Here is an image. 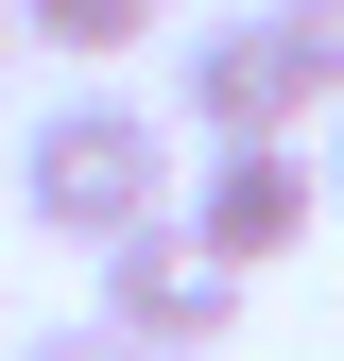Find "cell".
Listing matches in <instances>:
<instances>
[{
    "label": "cell",
    "mask_w": 344,
    "mask_h": 361,
    "mask_svg": "<svg viewBox=\"0 0 344 361\" xmlns=\"http://www.w3.org/2000/svg\"><path fill=\"white\" fill-rule=\"evenodd\" d=\"M172 121H190L207 155H224V138H310V121H327V86H310L293 0H224L190 52H172Z\"/></svg>",
    "instance_id": "obj_2"
},
{
    "label": "cell",
    "mask_w": 344,
    "mask_h": 361,
    "mask_svg": "<svg viewBox=\"0 0 344 361\" xmlns=\"http://www.w3.org/2000/svg\"><path fill=\"white\" fill-rule=\"evenodd\" d=\"M86 276H104V293H86V327H121L138 361H207V344L241 327V276L190 241V224H138V241H104Z\"/></svg>",
    "instance_id": "obj_3"
},
{
    "label": "cell",
    "mask_w": 344,
    "mask_h": 361,
    "mask_svg": "<svg viewBox=\"0 0 344 361\" xmlns=\"http://www.w3.org/2000/svg\"><path fill=\"white\" fill-rule=\"evenodd\" d=\"M293 35H310V86L344 104V0H293Z\"/></svg>",
    "instance_id": "obj_7"
},
{
    "label": "cell",
    "mask_w": 344,
    "mask_h": 361,
    "mask_svg": "<svg viewBox=\"0 0 344 361\" xmlns=\"http://www.w3.org/2000/svg\"><path fill=\"white\" fill-rule=\"evenodd\" d=\"M18 224L69 241V258L172 224V121L138 104V86H69V104H35V121H18Z\"/></svg>",
    "instance_id": "obj_1"
},
{
    "label": "cell",
    "mask_w": 344,
    "mask_h": 361,
    "mask_svg": "<svg viewBox=\"0 0 344 361\" xmlns=\"http://www.w3.org/2000/svg\"><path fill=\"white\" fill-rule=\"evenodd\" d=\"M172 224H190L224 276H276V258L327 224V172H310V138H224L207 172H172Z\"/></svg>",
    "instance_id": "obj_4"
},
{
    "label": "cell",
    "mask_w": 344,
    "mask_h": 361,
    "mask_svg": "<svg viewBox=\"0 0 344 361\" xmlns=\"http://www.w3.org/2000/svg\"><path fill=\"white\" fill-rule=\"evenodd\" d=\"M0 35H35V52H155V0H0Z\"/></svg>",
    "instance_id": "obj_5"
},
{
    "label": "cell",
    "mask_w": 344,
    "mask_h": 361,
    "mask_svg": "<svg viewBox=\"0 0 344 361\" xmlns=\"http://www.w3.org/2000/svg\"><path fill=\"white\" fill-rule=\"evenodd\" d=\"M0 344H18V310H0Z\"/></svg>",
    "instance_id": "obj_10"
},
{
    "label": "cell",
    "mask_w": 344,
    "mask_h": 361,
    "mask_svg": "<svg viewBox=\"0 0 344 361\" xmlns=\"http://www.w3.org/2000/svg\"><path fill=\"white\" fill-rule=\"evenodd\" d=\"M310 172H327V224H344V104H327V138H310Z\"/></svg>",
    "instance_id": "obj_8"
},
{
    "label": "cell",
    "mask_w": 344,
    "mask_h": 361,
    "mask_svg": "<svg viewBox=\"0 0 344 361\" xmlns=\"http://www.w3.org/2000/svg\"><path fill=\"white\" fill-rule=\"evenodd\" d=\"M0 69H18V35H0Z\"/></svg>",
    "instance_id": "obj_9"
},
{
    "label": "cell",
    "mask_w": 344,
    "mask_h": 361,
    "mask_svg": "<svg viewBox=\"0 0 344 361\" xmlns=\"http://www.w3.org/2000/svg\"><path fill=\"white\" fill-rule=\"evenodd\" d=\"M0 361H138V344H121V327H18Z\"/></svg>",
    "instance_id": "obj_6"
}]
</instances>
